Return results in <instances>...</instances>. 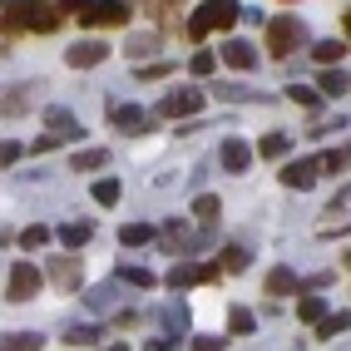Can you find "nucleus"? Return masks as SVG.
<instances>
[{
  "mask_svg": "<svg viewBox=\"0 0 351 351\" xmlns=\"http://www.w3.org/2000/svg\"><path fill=\"white\" fill-rule=\"evenodd\" d=\"M0 20H5L10 35H25V30L50 35V30L60 25V10L45 5V0H5V5H0Z\"/></svg>",
  "mask_w": 351,
  "mask_h": 351,
  "instance_id": "nucleus-1",
  "label": "nucleus"
},
{
  "mask_svg": "<svg viewBox=\"0 0 351 351\" xmlns=\"http://www.w3.org/2000/svg\"><path fill=\"white\" fill-rule=\"evenodd\" d=\"M238 0H203V5L189 15V40L198 45V40H208L213 30H223V25H232V20H238Z\"/></svg>",
  "mask_w": 351,
  "mask_h": 351,
  "instance_id": "nucleus-2",
  "label": "nucleus"
},
{
  "mask_svg": "<svg viewBox=\"0 0 351 351\" xmlns=\"http://www.w3.org/2000/svg\"><path fill=\"white\" fill-rule=\"evenodd\" d=\"M263 25H267V55H272V60H287V55L297 50V45H302V25H297L292 15L263 20Z\"/></svg>",
  "mask_w": 351,
  "mask_h": 351,
  "instance_id": "nucleus-3",
  "label": "nucleus"
},
{
  "mask_svg": "<svg viewBox=\"0 0 351 351\" xmlns=\"http://www.w3.org/2000/svg\"><path fill=\"white\" fill-rule=\"evenodd\" d=\"M40 282H45V277H40L35 263H15V267H10V287H5V297H10V302H30V297L40 292Z\"/></svg>",
  "mask_w": 351,
  "mask_h": 351,
  "instance_id": "nucleus-4",
  "label": "nucleus"
},
{
  "mask_svg": "<svg viewBox=\"0 0 351 351\" xmlns=\"http://www.w3.org/2000/svg\"><path fill=\"white\" fill-rule=\"evenodd\" d=\"M198 109H203V89H169L158 104V114H169V119H189Z\"/></svg>",
  "mask_w": 351,
  "mask_h": 351,
  "instance_id": "nucleus-5",
  "label": "nucleus"
},
{
  "mask_svg": "<svg viewBox=\"0 0 351 351\" xmlns=\"http://www.w3.org/2000/svg\"><path fill=\"white\" fill-rule=\"evenodd\" d=\"M104 60H109V40H80L64 50V64H75V69H95Z\"/></svg>",
  "mask_w": 351,
  "mask_h": 351,
  "instance_id": "nucleus-6",
  "label": "nucleus"
},
{
  "mask_svg": "<svg viewBox=\"0 0 351 351\" xmlns=\"http://www.w3.org/2000/svg\"><path fill=\"white\" fill-rule=\"evenodd\" d=\"M124 20H129L124 0H89V10H84V25H124Z\"/></svg>",
  "mask_w": 351,
  "mask_h": 351,
  "instance_id": "nucleus-7",
  "label": "nucleus"
},
{
  "mask_svg": "<svg viewBox=\"0 0 351 351\" xmlns=\"http://www.w3.org/2000/svg\"><path fill=\"white\" fill-rule=\"evenodd\" d=\"M109 119H114V124H119L124 134H149V129L158 124V119H154V114H144V109H138V104H114V109H109Z\"/></svg>",
  "mask_w": 351,
  "mask_h": 351,
  "instance_id": "nucleus-8",
  "label": "nucleus"
},
{
  "mask_svg": "<svg viewBox=\"0 0 351 351\" xmlns=\"http://www.w3.org/2000/svg\"><path fill=\"white\" fill-rule=\"evenodd\" d=\"M218 163L228 173H247V163H252V149L243 144V138H223V149H218Z\"/></svg>",
  "mask_w": 351,
  "mask_h": 351,
  "instance_id": "nucleus-9",
  "label": "nucleus"
},
{
  "mask_svg": "<svg viewBox=\"0 0 351 351\" xmlns=\"http://www.w3.org/2000/svg\"><path fill=\"white\" fill-rule=\"evenodd\" d=\"M50 282L64 287V292H75V287L84 282V267L75 263V257H55V263H50Z\"/></svg>",
  "mask_w": 351,
  "mask_h": 351,
  "instance_id": "nucleus-10",
  "label": "nucleus"
},
{
  "mask_svg": "<svg viewBox=\"0 0 351 351\" xmlns=\"http://www.w3.org/2000/svg\"><path fill=\"white\" fill-rule=\"evenodd\" d=\"M223 64H232V69H243V75H247V69H257V50L247 40H228L223 45Z\"/></svg>",
  "mask_w": 351,
  "mask_h": 351,
  "instance_id": "nucleus-11",
  "label": "nucleus"
},
{
  "mask_svg": "<svg viewBox=\"0 0 351 351\" xmlns=\"http://www.w3.org/2000/svg\"><path fill=\"white\" fill-rule=\"evenodd\" d=\"M282 183H287V189H297V193H307L312 183H317V163H287V169H282Z\"/></svg>",
  "mask_w": 351,
  "mask_h": 351,
  "instance_id": "nucleus-12",
  "label": "nucleus"
},
{
  "mask_svg": "<svg viewBox=\"0 0 351 351\" xmlns=\"http://www.w3.org/2000/svg\"><path fill=\"white\" fill-rule=\"evenodd\" d=\"M267 292H272V297L297 292V272H292V267H272V272H267Z\"/></svg>",
  "mask_w": 351,
  "mask_h": 351,
  "instance_id": "nucleus-13",
  "label": "nucleus"
},
{
  "mask_svg": "<svg viewBox=\"0 0 351 351\" xmlns=\"http://www.w3.org/2000/svg\"><path fill=\"white\" fill-rule=\"evenodd\" d=\"M89 238H95V228H89V223H64V228H60V243H64V247H84Z\"/></svg>",
  "mask_w": 351,
  "mask_h": 351,
  "instance_id": "nucleus-14",
  "label": "nucleus"
},
{
  "mask_svg": "<svg viewBox=\"0 0 351 351\" xmlns=\"http://www.w3.org/2000/svg\"><path fill=\"white\" fill-rule=\"evenodd\" d=\"M45 119H50V134H69V138H80V124H75V114H69V109H50Z\"/></svg>",
  "mask_w": 351,
  "mask_h": 351,
  "instance_id": "nucleus-15",
  "label": "nucleus"
},
{
  "mask_svg": "<svg viewBox=\"0 0 351 351\" xmlns=\"http://www.w3.org/2000/svg\"><path fill=\"white\" fill-rule=\"evenodd\" d=\"M30 109V89H10V95H5V104H0V114H10V119H20V114H25Z\"/></svg>",
  "mask_w": 351,
  "mask_h": 351,
  "instance_id": "nucleus-16",
  "label": "nucleus"
},
{
  "mask_svg": "<svg viewBox=\"0 0 351 351\" xmlns=\"http://www.w3.org/2000/svg\"><path fill=\"white\" fill-rule=\"evenodd\" d=\"M119 243H124V247H144V243H154V228H149V223H129V228L119 232Z\"/></svg>",
  "mask_w": 351,
  "mask_h": 351,
  "instance_id": "nucleus-17",
  "label": "nucleus"
},
{
  "mask_svg": "<svg viewBox=\"0 0 351 351\" xmlns=\"http://www.w3.org/2000/svg\"><path fill=\"white\" fill-rule=\"evenodd\" d=\"M247 263H252V252H247V247H223V257H218V267H223V272H243Z\"/></svg>",
  "mask_w": 351,
  "mask_h": 351,
  "instance_id": "nucleus-18",
  "label": "nucleus"
},
{
  "mask_svg": "<svg viewBox=\"0 0 351 351\" xmlns=\"http://www.w3.org/2000/svg\"><path fill=\"white\" fill-rule=\"evenodd\" d=\"M104 163H109L104 149H84V154H75V169H80V173H95V169H104Z\"/></svg>",
  "mask_w": 351,
  "mask_h": 351,
  "instance_id": "nucleus-19",
  "label": "nucleus"
},
{
  "mask_svg": "<svg viewBox=\"0 0 351 351\" xmlns=\"http://www.w3.org/2000/svg\"><path fill=\"white\" fill-rule=\"evenodd\" d=\"M124 50H129L134 60H144V55H154V50H158V35H129Z\"/></svg>",
  "mask_w": 351,
  "mask_h": 351,
  "instance_id": "nucleus-20",
  "label": "nucleus"
},
{
  "mask_svg": "<svg viewBox=\"0 0 351 351\" xmlns=\"http://www.w3.org/2000/svg\"><path fill=\"white\" fill-rule=\"evenodd\" d=\"M257 149H263V158H282V154L292 149V138H287V134H267Z\"/></svg>",
  "mask_w": 351,
  "mask_h": 351,
  "instance_id": "nucleus-21",
  "label": "nucleus"
},
{
  "mask_svg": "<svg viewBox=\"0 0 351 351\" xmlns=\"http://www.w3.org/2000/svg\"><path fill=\"white\" fill-rule=\"evenodd\" d=\"M89 193H95V203L114 208V203H119V183H114V178H99V183H95V189H89Z\"/></svg>",
  "mask_w": 351,
  "mask_h": 351,
  "instance_id": "nucleus-22",
  "label": "nucleus"
},
{
  "mask_svg": "<svg viewBox=\"0 0 351 351\" xmlns=\"http://www.w3.org/2000/svg\"><path fill=\"white\" fill-rule=\"evenodd\" d=\"M322 95H332V99L346 95V75H341V69H326V75H322Z\"/></svg>",
  "mask_w": 351,
  "mask_h": 351,
  "instance_id": "nucleus-23",
  "label": "nucleus"
},
{
  "mask_svg": "<svg viewBox=\"0 0 351 351\" xmlns=\"http://www.w3.org/2000/svg\"><path fill=\"white\" fill-rule=\"evenodd\" d=\"M0 346H10V351H35V346H40V332H10Z\"/></svg>",
  "mask_w": 351,
  "mask_h": 351,
  "instance_id": "nucleus-24",
  "label": "nucleus"
},
{
  "mask_svg": "<svg viewBox=\"0 0 351 351\" xmlns=\"http://www.w3.org/2000/svg\"><path fill=\"white\" fill-rule=\"evenodd\" d=\"M312 55H317L322 64H332V60H341V55H346V40H322Z\"/></svg>",
  "mask_w": 351,
  "mask_h": 351,
  "instance_id": "nucleus-25",
  "label": "nucleus"
},
{
  "mask_svg": "<svg viewBox=\"0 0 351 351\" xmlns=\"http://www.w3.org/2000/svg\"><path fill=\"white\" fill-rule=\"evenodd\" d=\"M119 282H129V287H154V272H149V267H119Z\"/></svg>",
  "mask_w": 351,
  "mask_h": 351,
  "instance_id": "nucleus-26",
  "label": "nucleus"
},
{
  "mask_svg": "<svg viewBox=\"0 0 351 351\" xmlns=\"http://www.w3.org/2000/svg\"><path fill=\"white\" fill-rule=\"evenodd\" d=\"M163 75H173L169 60H154V64H138V69H134V80H163Z\"/></svg>",
  "mask_w": 351,
  "mask_h": 351,
  "instance_id": "nucleus-27",
  "label": "nucleus"
},
{
  "mask_svg": "<svg viewBox=\"0 0 351 351\" xmlns=\"http://www.w3.org/2000/svg\"><path fill=\"white\" fill-rule=\"evenodd\" d=\"M193 213H198V218H203V223H213V218H218V213H223V203H218V198H213V193H203V198H198V203H193Z\"/></svg>",
  "mask_w": 351,
  "mask_h": 351,
  "instance_id": "nucleus-28",
  "label": "nucleus"
},
{
  "mask_svg": "<svg viewBox=\"0 0 351 351\" xmlns=\"http://www.w3.org/2000/svg\"><path fill=\"white\" fill-rule=\"evenodd\" d=\"M287 99L302 104V109H317V104H322V99H317V89H307V84H292V89H287Z\"/></svg>",
  "mask_w": 351,
  "mask_h": 351,
  "instance_id": "nucleus-29",
  "label": "nucleus"
},
{
  "mask_svg": "<svg viewBox=\"0 0 351 351\" xmlns=\"http://www.w3.org/2000/svg\"><path fill=\"white\" fill-rule=\"evenodd\" d=\"M322 312H326V302H322V297H302V302H297V317H302V322H317Z\"/></svg>",
  "mask_w": 351,
  "mask_h": 351,
  "instance_id": "nucleus-30",
  "label": "nucleus"
},
{
  "mask_svg": "<svg viewBox=\"0 0 351 351\" xmlns=\"http://www.w3.org/2000/svg\"><path fill=\"white\" fill-rule=\"evenodd\" d=\"M178 332H189V307H169V337L178 341Z\"/></svg>",
  "mask_w": 351,
  "mask_h": 351,
  "instance_id": "nucleus-31",
  "label": "nucleus"
},
{
  "mask_svg": "<svg viewBox=\"0 0 351 351\" xmlns=\"http://www.w3.org/2000/svg\"><path fill=\"white\" fill-rule=\"evenodd\" d=\"M317 322H322V332H317L322 341H326V337H337V332H346V312H341V317H326V312H322Z\"/></svg>",
  "mask_w": 351,
  "mask_h": 351,
  "instance_id": "nucleus-32",
  "label": "nucleus"
},
{
  "mask_svg": "<svg viewBox=\"0 0 351 351\" xmlns=\"http://www.w3.org/2000/svg\"><path fill=\"white\" fill-rule=\"evenodd\" d=\"M45 243H50L45 228H25V232H20V247H45Z\"/></svg>",
  "mask_w": 351,
  "mask_h": 351,
  "instance_id": "nucleus-33",
  "label": "nucleus"
},
{
  "mask_svg": "<svg viewBox=\"0 0 351 351\" xmlns=\"http://www.w3.org/2000/svg\"><path fill=\"white\" fill-rule=\"evenodd\" d=\"M317 169H326V173H341V169H346V149H332V154H326V158L317 163Z\"/></svg>",
  "mask_w": 351,
  "mask_h": 351,
  "instance_id": "nucleus-34",
  "label": "nucleus"
},
{
  "mask_svg": "<svg viewBox=\"0 0 351 351\" xmlns=\"http://www.w3.org/2000/svg\"><path fill=\"white\" fill-rule=\"evenodd\" d=\"M189 69H193V75H213V69H218V60H213V55H208V50H198Z\"/></svg>",
  "mask_w": 351,
  "mask_h": 351,
  "instance_id": "nucleus-35",
  "label": "nucleus"
},
{
  "mask_svg": "<svg viewBox=\"0 0 351 351\" xmlns=\"http://www.w3.org/2000/svg\"><path fill=\"white\" fill-rule=\"evenodd\" d=\"M20 154H25V144H10V138H5V144H0V169H10Z\"/></svg>",
  "mask_w": 351,
  "mask_h": 351,
  "instance_id": "nucleus-36",
  "label": "nucleus"
},
{
  "mask_svg": "<svg viewBox=\"0 0 351 351\" xmlns=\"http://www.w3.org/2000/svg\"><path fill=\"white\" fill-rule=\"evenodd\" d=\"M189 282H193V267H173V272H169V287H173V292H183Z\"/></svg>",
  "mask_w": 351,
  "mask_h": 351,
  "instance_id": "nucleus-37",
  "label": "nucleus"
},
{
  "mask_svg": "<svg viewBox=\"0 0 351 351\" xmlns=\"http://www.w3.org/2000/svg\"><path fill=\"white\" fill-rule=\"evenodd\" d=\"M99 341V332H89V326H75V332H69V346H95Z\"/></svg>",
  "mask_w": 351,
  "mask_h": 351,
  "instance_id": "nucleus-38",
  "label": "nucleus"
},
{
  "mask_svg": "<svg viewBox=\"0 0 351 351\" xmlns=\"http://www.w3.org/2000/svg\"><path fill=\"white\" fill-rule=\"evenodd\" d=\"M50 149H60V134H40L30 144V154H50Z\"/></svg>",
  "mask_w": 351,
  "mask_h": 351,
  "instance_id": "nucleus-39",
  "label": "nucleus"
},
{
  "mask_svg": "<svg viewBox=\"0 0 351 351\" xmlns=\"http://www.w3.org/2000/svg\"><path fill=\"white\" fill-rule=\"evenodd\" d=\"M232 332H238V337H247V332H252V312H243V307L232 312Z\"/></svg>",
  "mask_w": 351,
  "mask_h": 351,
  "instance_id": "nucleus-40",
  "label": "nucleus"
},
{
  "mask_svg": "<svg viewBox=\"0 0 351 351\" xmlns=\"http://www.w3.org/2000/svg\"><path fill=\"white\" fill-rule=\"evenodd\" d=\"M163 243H169V247H183V243H189V232H183V228H178V223H173V228H169V232H163Z\"/></svg>",
  "mask_w": 351,
  "mask_h": 351,
  "instance_id": "nucleus-41",
  "label": "nucleus"
},
{
  "mask_svg": "<svg viewBox=\"0 0 351 351\" xmlns=\"http://www.w3.org/2000/svg\"><path fill=\"white\" fill-rule=\"evenodd\" d=\"M89 307L104 312V307H109V292H104V287H95V292H89Z\"/></svg>",
  "mask_w": 351,
  "mask_h": 351,
  "instance_id": "nucleus-42",
  "label": "nucleus"
},
{
  "mask_svg": "<svg viewBox=\"0 0 351 351\" xmlns=\"http://www.w3.org/2000/svg\"><path fill=\"white\" fill-rule=\"evenodd\" d=\"M193 346H203V351H218V346H228V341H223V337H198Z\"/></svg>",
  "mask_w": 351,
  "mask_h": 351,
  "instance_id": "nucleus-43",
  "label": "nucleus"
},
{
  "mask_svg": "<svg viewBox=\"0 0 351 351\" xmlns=\"http://www.w3.org/2000/svg\"><path fill=\"white\" fill-rule=\"evenodd\" d=\"M60 10H80V15H84V10H89V0H60Z\"/></svg>",
  "mask_w": 351,
  "mask_h": 351,
  "instance_id": "nucleus-44",
  "label": "nucleus"
}]
</instances>
